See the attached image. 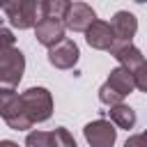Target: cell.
Here are the masks:
<instances>
[{
    "label": "cell",
    "mask_w": 147,
    "mask_h": 147,
    "mask_svg": "<svg viewBox=\"0 0 147 147\" xmlns=\"http://www.w3.org/2000/svg\"><path fill=\"white\" fill-rule=\"evenodd\" d=\"M21 106L25 117L37 124V122H46L53 115V96L46 87H28L21 94Z\"/></svg>",
    "instance_id": "3957f363"
},
{
    "label": "cell",
    "mask_w": 147,
    "mask_h": 147,
    "mask_svg": "<svg viewBox=\"0 0 147 147\" xmlns=\"http://www.w3.org/2000/svg\"><path fill=\"white\" fill-rule=\"evenodd\" d=\"M25 71V55L11 46V48H0V87H16L23 78Z\"/></svg>",
    "instance_id": "5b68a950"
},
{
    "label": "cell",
    "mask_w": 147,
    "mask_h": 147,
    "mask_svg": "<svg viewBox=\"0 0 147 147\" xmlns=\"http://www.w3.org/2000/svg\"><path fill=\"white\" fill-rule=\"evenodd\" d=\"M124 147H147V145H145V133H136V136H131V138L124 142Z\"/></svg>",
    "instance_id": "ac0fdd59"
},
{
    "label": "cell",
    "mask_w": 147,
    "mask_h": 147,
    "mask_svg": "<svg viewBox=\"0 0 147 147\" xmlns=\"http://www.w3.org/2000/svg\"><path fill=\"white\" fill-rule=\"evenodd\" d=\"M85 41H87L92 48H96V51H110V46H113V41H115V32H113V28H110L108 21L96 18V21H92V25L85 30Z\"/></svg>",
    "instance_id": "9c48e42d"
},
{
    "label": "cell",
    "mask_w": 147,
    "mask_h": 147,
    "mask_svg": "<svg viewBox=\"0 0 147 147\" xmlns=\"http://www.w3.org/2000/svg\"><path fill=\"white\" fill-rule=\"evenodd\" d=\"M14 41H16L14 32H11L9 28L0 25V48H11V46H14Z\"/></svg>",
    "instance_id": "e0dca14e"
},
{
    "label": "cell",
    "mask_w": 147,
    "mask_h": 147,
    "mask_svg": "<svg viewBox=\"0 0 147 147\" xmlns=\"http://www.w3.org/2000/svg\"><path fill=\"white\" fill-rule=\"evenodd\" d=\"M34 37L41 46L53 48L55 44H60L64 39V25H62V21H55V18H41L34 25Z\"/></svg>",
    "instance_id": "30bf717a"
},
{
    "label": "cell",
    "mask_w": 147,
    "mask_h": 147,
    "mask_svg": "<svg viewBox=\"0 0 147 147\" xmlns=\"http://www.w3.org/2000/svg\"><path fill=\"white\" fill-rule=\"evenodd\" d=\"M108 115H110V124H113V126H117V129H126V131L133 129L136 122H138L136 110H133L131 106H126V103L113 106V108L108 110Z\"/></svg>",
    "instance_id": "4fadbf2b"
},
{
    "label": "cell",
    "mask_w": 147,
    "mask_h": 147,
    "mask_svg": "<svg viewBox=\"0 0 147 147\" xmlns=\"http://www.w3.org/2000/svg\"><path fill=\"white\" fill-rule=\"evenodd\" d=\"M106 85H108L110 90H115L119 96H129V94L136 90L133 76H131L126 69H122V67H115V69L108 74V80H106Z\"/></svg>",
    "instance_id": "7c38bea8"
},
{
    "label": "cell",
    "mask_w": 147,
    "mask_h": 147,
    "mask_svg": "<svg viewBox=\"0 0 147 147\" xmlns=\"http://www.w3.org/2000/svg\"><path fill=\"white\" fill-rule=\"evenodd\" d=\"M48 147H78L74 136L64 129V126H57L55 131H48Z\"/></svg>",
    "instance_id": "9a60e30c"
},
{
    "label": "cell",
    "mask_w": 147,
    "mask_h": 147,
    "mask_svg": "<svg viewBox=\"0 0 147 147\" xmlns=\"http://www.w3.org/2000/svg\"><path fill=\"white\" fill-rule=\"evenodd\" d=\"M92 21H96V14L87 2H69L62 25L64 30H71V32H85L92 25Z\"/></svg>",
    "instance_id": "8992f818"
},
{
    "label": "cell",
    "mask_w": 147,
    "mask_h": 147,
    "mask_svg": "<svg viewBox=\"0 0 147 147\" xmlns=\"http://www.w3.org/2000/svg\"><path fill=\"white\" fill-rule=\"evenodd\" d=\"M78 46L74 39H62L60 44H55L53 48H48V62L55 67V69H74L76 62H78Z\"/></svg>",
    "instance_id": "ba28073f"
},
{
    "label": "cell",
    "mask_w": 147,
    "mask_h": 147,
    "mask_svg": "<svg viewBox=\"0 0 147 147\" xmlns=\"http://www.w3.org/2000/svg\"><path fill=\"white\" fill-rule=\"evenodd\" d=\"M0 147H18L14 140H0Z\"/></svg>",
    "instance_id": "d6986e66"
},
{
    "label": "cell",
    "mask_w": 147,
    "mask_h": 147,
    "mask_svg": "<svg viewBox=\"0 0 147 147\" xmlns=\"http://www.w3.org/2000/svg\"><path fill=\"white\" fill-rule=\"evenodd\" d=\"M110 55L119 62L122 69H126L133 76L136 90L147 92V64H145V55L138 46H133V41H119L115 39L110 46Z\"/></svg>",
    "instance_id": "6da1fadb"
},
{
    "label": "cell",
    "mask_w": 147,
    "mask_h": 147,
    "mask_svg": "<svg viewBox=\"0 0 147 147\" xmlns=\"http://www.w3.org/2000/svg\"><path fill=\"white\" fill-rule=\"evenodd\" d=\"M110 28L115 32V39H119V41H133L136 32H138V18H136V14L122 9V11H115V16L110 21Z\"/></svg>",
    "instance_id": "8fae6325"
},
{
    "label": "cell",
    "mask_w": 147,
    "mask_h": 147,
    "mask_svg": "<svg viewBox=\"0 0 147 147\" xmlns=\"http://www.w3.org/2000/svg\"><path fill=\"white\" fill-rule=\"evenodd\" d=\"M0 117L14 131H28V129H32V122L23 113L21 94L16 90H11V87H0Z\"/></svg>",
    "instance_id": "277c9868"
},
{
    "label": "cell",
    "mask_w": 147,
    "mask_h": 147,
    "mask_svg": "<svg viewBox=\"0 0 147 147\" xmlns=\"http://www.w3.org/2000/svg\"><path fill=\"white\" fill-rule=\"evenodd\" d=\"M11 28L28 30L34 28L37 21H41V0H11L0 5Z\"/></svg>",
    "instance_id": "7a4b0ae2"
},
{
    "label": "cell",
    "mask_w": 147,
    "mask_h": 147,
    "mask_svg": "<svg viewBox=\"0 0 147 147\" xmlns=\"http://www.w3.org/2000/svg\"><path fill=\"white\" fill-rule=\"evenodd\" d=\"M83 136L90 147H113L117 140V129L108 119H94V122L85 124Z\"/></svg>",
    "instance_id": "52a82bcc"
},
{
    "label": "cell",
    "mask_w": 147,
    "mask_h": 147,
    "mask_svg": "<svg viewBox=\"0 0 147 147\" xmlns=\"http://www.w3.org/2000/svg\"><path fill=\"white\" fill-rule=\"evenodd\" d=\"M69 9L67 0H41V18H55L62 21Z\"/></svg>",
    "instance_id": "5bb4252c"
},
{
    "label": "cell",
    "mask_w": 147,
    "mask_h": 147,
    "mask_svg": "<svg viewBox=\"0 0 147 147\" xmlns=\"http://www.w3.org/2000/svg\"><path fill=\"white\" fill-rule=\"evenodd\" d=\"M99 101H101V103H106L108 108H113V106H119V103L124 101V96H119L115 90H110V87L103 83V85L99 87Z\"/></svg>",
    "instance_id": "2e32d148"
}]
</instances>
